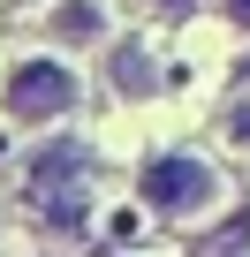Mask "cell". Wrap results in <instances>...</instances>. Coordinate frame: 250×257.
Listing matches in <instances>:
<instances>
[{
	"label": "cell",
	"mask_w": 250,
	"mask_h": 257,
	"mask_svg": "<svg viewBox=\"0 0 250 257\" xmlns=\"http://www.w3.org/2000/svg\"><path fill=\"white\" fill-rule=\"evenodd\" d=\"M76 98H84V83H76L61 61H23V68L8 76V121H23V128H38V121H61Z\"/></svg>",
	"instance_id": "6da1fadb"
},
{
	"label": "cell",
	"mask_w": 250,
	"mask_h": 257,
	"mask_svg": "<svg viewBox=\"0 0 250 257\" xmlns=\"http://www.w3.org/2000/svg\"><path fill=\"white\" fill-rule=\"evenodd\" d=\"M212 197H220V182H212L205 159L167 152V159L144 167V204H152V212H197V204H212Z\"/></svg>",
	"instance_id": "7a4b0ae2"
},
{
	"label": "cell",
	"mask_w": 250,
	"mask_h": 257,
	"mask_svg": "<svg viewBox=\"0 0 250 257\" xmlns=\"http://www.w3.org/2000/svg\"><path fill=\"white\" fill-rule=\"evenodd\" d=\"M53 38H61V46H99V38H106V8H99V0H61Z\"/></svg>",
	"instance_id": "3957f363"
},
{
	"label": "cell",
	"mask_w": 250,
	"mask_h": 257,
	"mask_svg": "<svg viewBox=\"0 0 250 257\" xmlns=\"http://www.w3.org/2000/svg\"><path fill=\"white\" fill-rule=\"evenodd\" d=\"M227 137H235V144L250 152V106H235V113H227Z\"/></svg>",
	"instance_id": "277c9868"
},
{
	"label": "cell",
	"mask_w": 250,
	"mask_h": 257,
	"mask_svg": "<svg viewBox=\"0 0 250 257\" xmlns=\"http://www.w3.org/2000/svg\"><path fill=\"white\" fill-rule=\"evenodd\" d=\"M227 23H235V31H250V0H227Z\"/></svg>",
	"instance_id": "5b68a950"
},
{
	"label": "cell",
	"mask_w": 250,
	"mask_h": 257,
	"mask_svg": "<svg viewBox=\"0 0 250 257\" xmlns=\"http://www.w3.org/2000/svg\"><path fill=\"white\" fill-rule=\"evenodd\" d=\"M144 8H167V16H175V8H190V0H144Z\"/></svg>",
	"instance_id": "8992f818"
},
{
	"label": "cell",
	"mask_w": 250,
	"mask_h": 257,
	"mask_svg": "<svg viewBox=\"0 0 250 257\" xmlns=\"http://www.w3.org/2000/svg\"><path fill=\"white\" fill-rule=\"evenodd\" d=\"M16 8H38V0H16Z\"/></svg>",
	"instance_id": "52a82bcc"
}]
</instances>
